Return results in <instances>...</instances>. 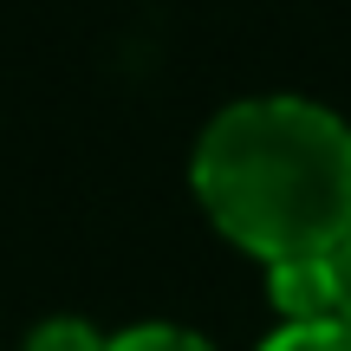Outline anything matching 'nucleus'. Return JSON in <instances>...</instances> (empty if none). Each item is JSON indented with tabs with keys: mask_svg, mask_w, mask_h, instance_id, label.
I'll return each mask as SVG.
<instances>
[{
	"mask_svg": "<svg viewBox=\"0 0 351 351\" xmlns=\"http://www.w3.org/2000/svg\"><path fill=\"white\" fill-rule=\"evenodd\" d=\"M195 195L267 267L326 254L351 234V124L306 98L228 104L195 143Z\"/></svg>",
	"mask_w": 351,
	"mask_h": 351,
	"instance_id": "nucleus-1",
	"label": "nucleus"
},
{
	"mask_svg": "<svg viewBox=\"0 0 351 351\" xmlns=\"http://www.w3.org/2000/svg\"><path fill=\"white\" fill-rule=\"evenodd\" d=\"M267 300L280 306V319L351 326V234L326 254H306V261H274L267 267Z\"/></svg>",
	"mask_w": 351,
	"mask_h": 351,
	"instance_id": "nucleus-2",
	"label": "nucleus"
},
{
	"mask_svg": "<svg viewBox=\"0 0 351 351\" xmlns=\"http://www.w3.org/2000/svg\"><path fill=\"white\" fill-rule=\"evenodd\" d=\"M261 351H351V326H339V319H287Z\"/></svg>",
	"mask_w": 351,
	"mask_h": 351,
	"instance_id": "nucleus-3",
	"label": "nucleus"
},
{
	"mask_svg": "<svg viewBox=\"0 0 351 351\" xmlns=\"http://www.w3.org/2000/svg\"><path fill=\"white\" fill-rule=\"evenodd\" d=\"M104 351H215V345L202 339V332H182V326H130Z\"/></svg>",
	"mask_w": 351,
	"mask_h": 351,
	"instance_id": "nucleus-4",
	"label": "nucleus"
},
{
	"mask_svg": "<svg viewBox=\"0 0 351 351\" xmlns=\"http://www.w3.org/2000/svg\"><path fill=\"white\" fill-rule=\"evenodd\" d=\"M104 345L111 339H98L85 319H46V326L26 339V351H104Z\"/></svg>",
	"mask_w": 351,
	"mask_h": 351,
	"instance_id": "nucleus-5",
	"label": "nucleus"
}]
</instances>
